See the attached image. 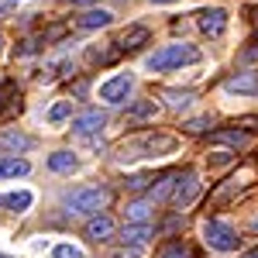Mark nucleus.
I'll return each mask as SVG.
<instances>
[{
    "label": "nucleus",
    "instance_id": "1",
    "mask_svg": "<svg viewBox=\"0 0 258 258\" xmlns=\"http://www.w3.org/2000/svg\"><path fill=\"white\" fill-rule=\"evenodd\" d=\"M186 62H200V48L197 45H165V48H159L155 55H148V69L152 73H165V69H176V66H186Z\"/></svg>",
    "mask_w": 258,
    "mask_h": 258
},
{
    "label": "nucleus",
    "instance_id": "2",
    "mask_svg": "<svg viewBox=\"0 0 258 258\" xmlns=\"http://www.w3.org/2000/svg\"><path fill=\"white\" fill-rule=\"evenodd\" d=\"M107 203H110V193L107 189H76V193L66 197V207L73 214H100Z\"/></svg>",
    "mask_w": 258,
    "mask_h": 258
},
{
    "label": "nucleus",
    "instance_id": "3",
    "mask_svg": "<svg viewBox=\"0 0 258 258\" xmlns=\"http://www.w3.org/2000/svg\"><path fill=\"white\" fill-rule=\"evenodd\" d=\"M203 238L210 248H217V251H234L238 248V231L231 227V224H224V220H207V227H203Z\"/></svg>",
    "mask_w": 258,
    "mask_h": 258
},
{
    "label": "nucleus",
    "instance_id": "4",
    "mask_svg": "<svg viewBox=\"0 0 258 258\" xmlns=\"http://www.w3.org/2000/svg\"><path fill=\"white\" fill-rule=\"evenodd\" d=\"M200 193V179L193 169L186 172H176V182H172V207H189Z\"/></svg>",
    "mask_w": 258,
    "mask_h": 258
},
{
    "label": "nucleus",
    "instance_id": "5",
    "mask_svg": "<svg viewBox=\"0 0 258 258\" xmlns=\"http://www.w3.org/2000/svg\"><path fill=\"white\" fill-rule=\"evenodd\" d=\"M131 86H135V76L120 73V76H114V80H107L100 86V100H107V103H124L127 93H131Z\"/></svg>",
    "mask_w": 258,
    "mask_h": 258
},
{
    "label": "nucleus",
    "instance_id": "6",
    "mask_svg": "<svg viewBox=\"0 0 258 258\" xmlns=\"http://www.w3.org/2000/svg\"><path fill=\"white\" fill-rule=\"evenodd\" d=\"M200 31L210 35V38H220L224 28H227V11L224 7H210V11H200Z\"/></svg>",
    "mask_w": 258,
    "mask_h": 258
},
{
    "label": "nucleus",
    "instance_id": "7",
    "mask_svg": "<svg viewBox=\"0 0 258 258\" xmlns=\"http://www.w3.org/2000/svg\"><path fill=\"white\" fill-rule=\"evenodd\" d=\"M227 93H244V97H258V73H238L224 83Z\"/></svg>",
    "mask_w": 258,
    "mask_h": 258
},
{
    "label": "nucleus",
    "instance_id": "8",
    "mask_svg": "<svg viewBox=\"0 0 258 258\" xmlns=\"http://www.w3.org/2000/svg\"><path fill=\"white\" fill-rule=\"evenodd\" d=\"M110 234H114V220L107 217V214L90 217V224H86V238L90 241H110Z\"/></svg>",
    "mask_w": 258,
    "mask_h": 258
},
{
    "label": "nucleus",
    "instance_id": "9",
    "mask_svg": "<svg viewBox=\"0 0 258 258\" xmlns=\"http://www.w3.org/2000/svg\"><path fill=\"white\" fill-rule=\"evenodd\" d=\"M103 114H100V110H83L80 117L73 120V131H76V135H97L100 127H103Z\"/></svg>",
    "mask_w": 258,
    "mask_h": 258
},
{
    "label": "nucleus",
    "instance_id": "10",
    "mask_svg": "<svg viewBox=\"0 0 258 258\" xmlns=\"http://www.w3.org/2000/svg\"><path fill=\"white\" fill-rule=\"evenodd\" d=\"M31 203H35V197H31L28 189H18V193H4V197H0V207H7V210H14V214H24Z\"/></svg>",
    "mask_w": 258,
    "mask_h": 258
},
{
    "label": "nucleus",
    "instance_id": "11",
    "mask_svg": "<svg viewBox=\"0 0 258 258\" xmlns=\"http://www.w3.org/2000/svg\"><path fill=\"white\" fill-rule=\"evenodd\" d=\"M214 141H217V145L248 148V145H251V135H248V131H238V127H224V131H217V135H214Z\"/></svg>",
    "mask_w": 258,
    "mask_h": 258
},
{
    "label": "nucleus",
    "instance_id": "12",
    "mask_svg": "<svg viewBox=\"0 0 258 258\" xmlns=\"http://www.w3.org/2000/svg\"><path fill=\"white\" fill-rule=\"evenodd\" d=\"M148 238H152V227H148V224H127V227H124V234H120L124 244H135V248L148 244Z\"/></svg>",
    "mask_w": 258,
    "mask_h": 258
},
{
    "label": "nucleus",
    "instance_id": "13",
    "mask_svg": "<svg viewBox=\"0 0 258 258\" xmlns=\"http://www.w3.org/2000/svg\"><path fill=\"white\" fill-rule=\"evenodd\" d=\"M145 41H148V28H145V24H135V28H127V31L120 35V48L131 52V48H141Z\"/></svg>",
    "mask_w": 258,
    "mask_h": 258
},
{
    "label": "nucleus",
    "instance_id": "14",
    "mask_svg": "<svg viewBox=\"0 0 258 258\" xmlns=\"http://www.w3.org/2000/svg\"><path fill=\"white\" fill-rule=\"evenodd\" d=\"M155 117V100H138L131 110H127V124H141V120H152Z\"/></svg>",
    "mask_w": 258,
    "mask_h": 258
},
{
    "label": "nucleus",
    "instance_id": "15",
    "mask_svg": "<svg viewBox=\"0 0 258 258\" xmlns=\"http://www.w3.org/2000/svg\"><path fill=\"white\" fill-rule=\"evenodd\" d=\"M31 172V165L24 159H14V155H7V159H0V176L7 179H18V176H28Z\"/></svg>",
    "mask_w": 258,
    "mask_h": 258
},
{
    "label": "nucleus",
    "instance_id": "16",
    "mask_svg": "<svg viewBox=\"0 0 258 258\" xmlns=\"http://www.w3.org/2000/svg\"><path fill=\"white\" fill-rule=\"evenodd\" d=\"M110 21H114L110 11H86V14L80 18V28L83 31H93V28H107Z\"/></svg>",
    "mask_w": 258,
    "mask_h": 258
},
{
    "label": "nucleus",
    "instance_id": "17",
    "mask_svg": "<svg viewBox=\"0 0 258 258\" xmlns=\"http://www.w3.org/2000/svg\"><path fill=\"white\" fill-rule=\"evenodd\" d=\"M80 162H76V155L73 152H55V155H48V169L52 172H73Z\"/></svg>",
    "mask_w": 258,
    "mask_h": 258
},
{
    "label": "nucleus",
    "instance_id": "18",
    "mask_svg": "<svg viewBox=\"0 0 258 258\" xmlns=\"http://www.w3.org/2000/svg\"><path fill=\"white\" fill-rule=\"evenodd\" d=\"M159 258H197V251H193V244H186V241H169L159 251Z\"/></svg>",
    "mask_w": 258,
    "mask_h": 258
},
{
    "label": "nucleus",
    "instance_id": "19",
    "mask_svg": "<svg viewBox=\"0 0 258 258\" xmlns=\"http://www.w3.org/2000/svg\"><path fill=\"white\" fill-rule=\"evenodd\" d=\"M0 148L21 152V148H31V138H24V135H18V131H7V135H0Z\"/></svg>",
    "mask_w": 258,
    "mask_h": 258
},
{
    "label": "nucleus",
    "instance_id": "20",
    "mask_svg": "<svg viewBox=\"0 0 258 258\" xmlns=\"http://www.w3.org/2000/svg\"><path fill=\"white\" fill-rule=\"evenodd\" d=\"M69 114H73V103H69V100H62V103H55V107L48 110V120H52V124H62Z\"/></svg>",
    "mask_w": 258,
    "mask_h": 258
},
{
    "label": "nucleus",
    "instance_id": "21",
    "mask_svg": "<svg viewBox=\"0 0 258 258\" xmlns=\"http://www.w3.org/2000/svg\"><path fill=\"white\" fill-rule=\"evenodd\" d=\"M145 217H148V203H145V200H138V203L127 207V220H131V224H145Z\"/></svg>",
    "mask_w": 258,
    "mask_h": 258
},
{
    "label": "nucleus",
    "instance_id": "22",
    "mask_svg": "<svg viewBox=\"0 0 258 258\" xmlns=\"http://www.w3.org/2000/svg\"><path fill=\"white\" fill-rule=\"evenodd\" d=\"M234 189H238V179H227V182H224V186H220L217 193H214V197H210V203H214V207H220V203H224V200L231 197V193H234Z\"/></svg>",
    "mask_w": 258,
    "mask_h": 258
},
{
    "label": "nucleus",
    "instance_id": "23",
    "mask_svg": "<svg viewBox=\"0 0 258 258\" xmlns=\"http://www.w3.org/2000/svg\"><path fill=\"white\" fill-rule=\"evenodd\" d=\"M165 97H169L172 107H189V103H193V93H189V90H182V93H179V90H169Z\"/></svg>",
    "mask_w": 258,
    "mask_h": 258
},
{
    "label": "nucleus",
    "instance_id": "24",
    "mask_svg": "<svg viewBox=\"0 0 258 258\" xmlns=\"http://www.w3.org/2000/svg\"><path fill=\"white\" fill-rule=\"evenodd\" d=\"M207 127H214V120H210V117H197V120H189V124H186V131H189V135H203Z\"/></svg>",
    "mask_w": 258,
    "mask_h": 258
},
{
    "label": "nucleus",
    "instance_id": "25",
    "mask_svg": "<svg viewBox=\"0 0 258 258\" xmlns=\"http://www.w3.org/2000/svg\"><path fill=\"white\" fill-rule=\"evenodd\" d=\"M52 255H55V258H83V251H80V248H73V244H59Z\"/></svg>",
    "mask_w": 258,
    "mask_h": 258
},
{
    "label": "nucleus",
    "instance_id": "26",
    "mask_svg": "<svg viewBox=\"0 0 258 258\" xmlns=\"http://www.w3.org/2000/svg\"><path fill=\"white\" fill-rule=\"evenodd\" d=\"M148 182H152V176H131L127 179V189H145Z\"/></svg>",
    "mask_w": 258,
    "mask_h": 258
},
{
    "label": "nucleus",
    "instance_id": "27",
    "mask_svg": "<svg viewBox=\"0 0 258 258\" xmlns=\"http://www.w3.org/2000/svg\"><path fill=\"white\" fill-rule=\"evenodd\" d=\"M14 11H18V0H0V18L14 14Z\"/></svg>",
    "mask_w": 258,
    "mask_h": 258
},
{
    "label": "nucleus",
    "instance_id": "28",
    "mask_svg": "<svg viewBox=\"0 0 258 258\" xmlns=\"http://www.w3.org/2000/svg\"><path fill=\"white\" fill-rule=\"evenodd\" d=\"M11 93H14V86H11V83H0V110H4V107H7V103H4V100L11 97Z\"/></svg>",
    "mask_w": 258,
    "mask_h": 258
},
{
    "label": "nucleus",
    "instance_id": "29",
    "mask_svg": "<svg viewBox=\"0 0 258 258\" xmlns=\"http://www.w3.org/2000/svg\"><path fill=\"white\" fill-rule=\"evenodd\" d=\"M244 258H258V248H251V251H244Z\"/></svg>",
    "mask_w": 258,
    "mask_h": 258
},
{
    "label": "nucleus",
    "instance_id": "30",
    "mask_svg": "<svg viewBox=\"0 0 258 258\" xmlns=\"http://www.w3.org/2000/svg\"><path fill=\"white\" fill-rule=\"evenodd\" d=\"M155 4H176V0H155Z\"/></svg>",
    "mask_w": 258,
    "mask_h": 258
},
{
    "label": "nucleus",
    "instance_id": "31",
    "mask_svg": "<svg viewBox=\"0 0 258 258\" xmlns=\"http://www.w3.org/2000/svg\"><path fill=\"white\" fill-rule=\"evenodd\" d=\"M73 4H90V0H73Z\"/></svg>",
    "mask_w": 258,
    "mask_h": 258
},
{
    "label": "nucleus",
    "instance_id": "32",
    "mask_svg": "<svg viewBox=\"0 0 258 258\" xmlns=\"http://www.w3.org/2000/svg\"><path fill=\"white\" fill-rule=\"evenodd\" d=\"M0 48H4V35H0Z\"/></svg>",
    "mask_w": 258,
    "mask_h": 258
}]
</instances>
